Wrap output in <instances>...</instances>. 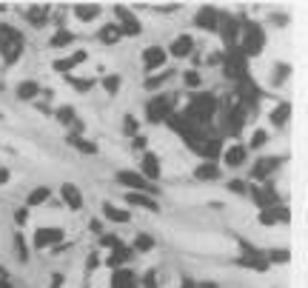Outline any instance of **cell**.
<instances>
[{
  "mask_svg": "<svg viewBox=\"0 0 308 288\" xmlns=\"http://www.w3.org/2000/svg\"><path fill=\"white\" fill-rule=\"evenodd\" d=\"M71 12H74L77 20H86V23L100 18V6H94V3H77V6H71Z\"/></svg>",
  "mask_w": 308,
  "mask_h": 288,
  "instance_id": "484cf974",
  "label": "cell"
},
{
  "mask_svg": "<svg viewBox=\"0 0 308 288\" xmlns=\"http://www.w3.org/2000/svg\"><path fill=\"white\" fill-rule=\"evenodd\" d=\"M194 177H197V180H217V177H220V166L212 163V160H202L200 166L194 168Z\"/></svg>",
  "mask_w": 308,
  "mask_h": 288,
  "instance_id": "cb8c5ba5",
  "label": "cell"
},
{
  "mask_svg": "<svg viewBox=\"0 0 308 288\" xmlns=\"http://www.w3.org/2000/svg\"><path fill=\"white\" fill-rule=\"evenodd\" d=\"M194 49V37L191 35H180L171 40V46L166 49V54H174V57H188Z\"/></svg>",
  "mask_w": 308,
  "mask_h": 288,
  "instance_id": "d6986e66",
  "label": "cell"
},
{
  "mask_svg": "<svg viewBox=\"0 0 308 288\" xmlns=\"http://www.w3.org/2000/svg\"><path fill=\"white\" fill-rule=\"evenodd\" d=\"M220 154H223V143L217 137H206V140H202V154H200L202 160H212V163H214Z\"/></svg>",
  "mask_w": 308,
  "mask_h": 288,
  "instance_id": "d4e9b609",
  "label": "cell"
},
{
  "mask_svg": "<svg viewBox=\"0 0 308 288\" xmlns=\"http://www.w3.org/2000/svg\"><path fill=\"white\" fill-rule=\"evenodd\" d=\"M146 146H149V137H146V134H134L132 137V149L134 151H146Z\"/></svg>",
  "mask_w": 308,
  "mask_h": 288,
  "instance_id": "bcb514c9",
  "label": "cell"
},
{
  "mask_svg": "<svg viewBox=\"0 0 308 288\" xmlns=\"http://www.w3.org/2000/svg\"><path fill=\"white\" fill-rule=\"evenodd\" d=\"M260 226H277V209H268V211H260V217H257Z\"/></svg>",
  "mask_w": 308,
  "mask_h": 288,
  "instance_id": "7bdbcfd3",
  "label": "cell"
},
{
  "mask_svg": "<svg viewBox=\"0 0 308 288\" xmlns=\"http://www.w3.org/2000/svg\"><path fill=\"white\" fill-rule=\"evenodd\" d=\"M66 143H69L71 149H77L80 154H97V143H88L83 134H69V137H66Z\"/></svg>",
  "mask_w": 308,
  "mask_h": 288,
  "instance_id": "603a6c76",
  "label": "cell"
},
{
  "mask_svg": "<svg viewBox=\"0 0 308 288\" xmlns=\"http://www.w3.org/2000/svg\"><path fill=\"white\" fill-rule=\"evenodd\" d=\"M123 131L126 134H137V131H140V120H137V117H134V114H126L123 117Z\"/></svg>",
  "mask_w": 308,
  "mask_h": 288,
  "instance_id": "f35d334b",
  "label": "cell"
},
{
  "mask_svg": "<svg viewBox=\"0 0 308 288\" xmlns=\"http://www.w3.org/2000/svg\"><path fill=\"white\" fill-rule=\"evenodd\" d=\"M183 83H185L188 88H200V86H202V77H200V74H197L194 69H188V71L183 74Z\"/></svg>",
  "mask_w": 308,
  "mask_h": 288,
  "instance_id": "60d3db41",
  "label": "cell"
},
{
  "mask_svg": "<svg viewBox=\"0 0 308 288\" xmlns=\"http://www.w3.org/2000/svg\"><path fill=\"white\" fill-rule=\"evenodd\" d=\"M117 183H123L126 188H132V191H137V194H149V197H157L160 194L157 183H149L140 171H129V168H126V171H117Z\"/></svg>",
  "mask_w": 308,
  "mask_h": 288,
  "instance_id": "5b68a950",
  "label": "cell"
},
{
  "mask_svg": "<svg viewBox=\"0 0 308 288\" xmlns=\"http://www.w3.org/2000/svg\"><path fill=\"white\" fill-rule=\"evenodd\" d=\"M166 66V49L163 46H149L146 52H143V71H157Z\"/></svg>",
  "mask_w": 308,
  "mask_h": 288,
  "instance_id": "4fadbf2b",
  "label": "cell"
},
{
  "mask_svg": "<svg viewBox=\"0 0 308 288\" xmlns=\"http://www.w3.org/2000/svg\"><path fill=\"white\" fill-rule=\"evenodd\" d=\"M15 243H18V251H20V260L26 262V260H29V248H26V245H23V237H20V234H18V240H15Z\"/></svg>",
  "mask_w": 308,
  "mask_h": 288,
  "instance_id": "f907efd6",
  "label": "cell"
},
{
  "mask_svg": "<svg viewBox=\"0 0 308 288\" xmlns=\"http://www.w3.org/2000/svg\"><path fill=\"white\" fill-rule=\"evenodd\" d=\"M86 60H88V52L86 49H77V52L69 54V57H57V60L52 63V69L60 71V74H66V71H71L74 66H80V63H86Z\"/></svg>",
  "mask_w": 308,
  "mask_h": 288,
  "instance_id": "9a60e30c",
  "label": "cell"
},
{
  "mask_svg": "<svg viewBox=\"0 0 308 288\" xmlns=\"http://www.w3.org/2000/svg\"><path fill=\"white\" fill-rule=\"evenodd\" d=\"M97 37H100V40H103V43H117V40H120V29H117V23H106V26L100 29V32H97Z\"/></svg>",
  "mask_w": 308,
  "mask_h": 288,
  "instance_id": "d6a6232c",
  "label": "cell"
},
{
  "mask_svg": "<svg viewBox=\"0 0 308 288\" xmlns=\"http://www.w3.org/2000/svg\"><path fill=\"white\" fill-rule=\"evenodd\" d=\"M143 288H157V271L154 268H149L143 274Z\"/></svg>",
  "mask_w": 308,
  "mask_h": 288,
  "instance_id": "f6af8a7d",
  "label": "cell"
},
{
  "mask_svg": "<svg viewBox=\"0 0 308 288\" xmlns=\"http://www.w3.org/2000/svg\"><path fill=\"white\" fill-rule=\"evenodd\" d=\"M174 106H177V94H157L151 97L149 103H146V123L151 126H157V123H166L171 114H174Z\"/></svg>",
  "mask_w": 308,
  "mask_h": 288,
  "instance_id": "3957f363",
  "label": "cell"
},
{
  "mask_svg": "<svg viewBox=\"0 0 308 288\" xmlns=\"http://www.w3.org/2000/svg\"><path fill=\"white\" fill-rule=\"evenodd\" d=\"M160 160H157V154H151V151H146L143 154V160H140V174L149 180V183H157L160 180Z\"/></svg>",
  "mask_w": 308,
  "mask_h": 288,
  "instance_id": "2e32d148",
  "label": "cell"
},
{
  "mask_svg": "<svg viewBox=\"0 0 308 288\" xmlns=\"http://www.w3.org/2000/svg\"><path fill=\"white\" fill-rule=\"evenodd\" d=\"M234 97H237V106H243L246 112H251V109H257V103L263 100V88L257 86L251 77H246V80H240L237 83V91H234Z\"/></svg>",
  "mask_w": 308,
  "mask_h": 288,
  "instance_id": "8992f818",
  "label": "cell"
},
{
  "mask_svg": "<svg viewBox=\"0 0 308 288\" xmlns=\"http://www.w3.org/2000/svg\"><path fill=\"white\" fill-rule=\"evenodd\" d=\"M15 223H18V226H26V223H29V211L26 209H18V211H15Z\"/></svg>",
  "mask_w": 308,
  "mask_h": 288,
  "instance_id": "681fc988",
  "label": "cell"
},
{
  "mask_svg": "<svg viewBox=\"0 0 308 288\" xmlns=\"http://www.w3.org/2000/svg\"><path fill=\"white\" fill-rule=\"evenodd\" d=\"M154 248V240H151L149 234H137L134 237V248L132 251H151Z\"/></svg>",
  "mask_w": 308,
  "mask_h": 288,
  "instance_id": "8d00e7d4",
  "label": "cell"
},
{
  "mask_svg": "<svg viewBox=\"0 0 308 288\" xmlns=\"http://www.w3.org/2000/svg\"><path fill=\"white\" fill-rule=\"evenodd\" d=\"M115 15H117V29H120V35H129V37H137L143 32V26H140V20L134 18L132 12L126 9V6H115Z\"/></svg>",
  "mask_w": 308,
  "mask_h": 288,
  "instance_id": "9c48e42d",
  "label": "cell"
},
{
  "mask_svg": "<svg viewBox=\"0 0 308 288\" xmlns=\"http://www.w3.org/2000/svg\"><path fill=\"white\" fill-rule=\"evenodd\" d=\"M217 20H220V12L214 6H200V12L194 15V26L202 32H217Z\"/></svg>",
  "mask_w": 308,
  "mask_h": 288,
  "instance_id": "7c38bea8",
  "label": "cell"
},
{
  "mask_svg": "<svg viewBox=\"0 0 308 288\" xmlns=\"http://www.w3.org/2000/svg\"><path fill=\"white\" fill-rule=\"evenodd\" d=\"M220 66H223V74H226L229 80H234V83L248 77V57L240 52L237 46H234V49H226Z\"/></svg>",
  "mask_w": 308,
  "mask_h": 288,
  "instance_id": "277c9868",
  "label": "cell"
},
{
  "mask_svg": "<svg viewBox=\"0 0 308 288\" xmlns=\"http://www.w3.org/2000/svg\"><path fill=\"white\" fill-rule=\"evenodd\" d=\"M6 9H9V6H3V3H0V12H6Z\"/></svg>",
  "mask_w": 308,
  "mask_h": 288,
  "instance_id": "6f0895ef",
  "label": "cell"
},
{
  "mask_svg": "<svg viewBox=\"0 0 308 288\" xmlns=\"http://www.w3.org/2000/svg\"><path fill=\"white\" fill-rule=\"evenodd\" d=\"M217 97L214 94H206V91H194L191 97H188V106L183 109V114L188 117V120L194 123V126H209L214 117V112H217Z\"/></svg>",
  "mask_w": 308,
  "mask_h": 288,
  "instance_id": "6da1fadb",
  "label": "cell"
},
{
  "mask_svg": "<svg viewBox=\"0 0 308 288\" xmlns=\"http://www.w3.org/2000/svg\"><path fill=\"white\" fill-rule=\"evenodd\" d=\"M100 243L106 245V248H117V245H123V240H120V237H115V234H106Z\"/></svg>",
  "mask_w": 308,
  "mask_h": 288,
  "instance_id": "c3c4849f",
  "label": "cell"
},
{
  "mask_svg": "<svg viewBox=\"0 0 308 288\" xmlns=\"http://www.w3.org/2000/svg\"><path fill=\"white\" fill-rule=\"evenodd\" d=\"M54 117H57V123H63V126H71V123L77 120V114H74L71 106H60V109L54 112Z\"/></svg>",
  "mask_w": 308,
  "mask_h": 288,
  "instance_id": "e575fe53",
  "label": "cell"
},
{
  "mask_svg": "<svg viewBox=\"0 0 308 288\" xmlns=\"http://www.w3.org/2000/svg\"><path fill=\"white\" fill-rule=\"evenodd\" d=\"M180 288H197V282H194L191 277H185V279H183V285H180Z\"/></svg>",
  "mask_w": 308,
  "mask_h": 288,
  "instance_id": "9f6ffc18",
  "label": "cell"
},
{
  "mask_svg": "<svg viewBox=\"0 0 308 288\" xmlns=\"http://www.w3.org/2000/svg\"><path fill=\"white\" fill-rule=\"evenodd\" d=\"M100 265V260H97V254H88V262H86V271H91V268H97Z\"/></svg>",
  "mask_w": 308,
  "mask_h": 288,
  "instance_id": "816d5d0a",
  "label": "cell"
},
{
  "mask_svg": "<svg viewBox=\"0 0 308 288\" xmlns=\"http://www.w3.org/2000/svg\"><path fill=\"white\" fill-rule=\"evenodd\" d=\"M220 157H223V163H226V166L237 168V166H243V163H246L248 151H246V146H240V143H231L229 149H223Z\"/></svg>",
  "mask_w": 308,
  "mask_h": 288,
  "instance_id": "e0dca14e",
  "label": "cell"
},
{
  "mask_svg": "<svg viewBox=\"0 0 308 288\" xmlns=\"http://www.w3.org/2000/svg\"><path fill=\"white\" fill-rule=\"evenodd\" d=\"M71 43H74V35H71L69 29H57L52 35V40H49L52 49H63V46H71Z\"/></svg>",
  "mask_w": 308,
  "mask_h": 288,
  "instance_id": "4dcf8cb0",
  "label": "cell"
},
{
  "mask_svg": "<svg viewBox=\"0 0 308 288\" xmlns=\"http://www.w3.org/2000/svg\"><path fill=\"white\" fill-rule=\"evenodd\" d=\"M63 77H66V83H69V86L77 88V91H88V88L94 86V80H80V77H74V74H63Z\"/></svg>",
  "mask_w": 308,
  "mask_h": 288,
  "instance_id": "74e56055",
  "label": "cell"
},
{
  "mask_svg": "<svg viewBox=\"0 0 308 288\" xmlns=\"http://www.w3.org/2000/svg\"><path fill=\"white\" fill-rule=\"evenodd\" d=\"M229 188H231V194H248V183H246V180H231Z\"/></svg>",
  "mask_w": 308,
  "mask_h": 288,
  "instance_id": "7dc6e473",
  "label": "cell"
},
{
  "mask_svg": "<svg viewBox=\"0 0 308 288\" xmlns=\"http://www.w3.org/2000/svg\"><path fill=\"white\" fill-rule=\"evenodd\" d=\"M265 143H268V131H265V129H257L254 134H251V149H263Z\"/></svg>",
  "mask_w": 308,
  "mask_h": 288,
  "instance_id": "b9f144b4",
  "label": "cell"
},
{
  "mask_svg": "<svg viewBox=\"0 0 308 288\" xmlns=\"http://www.w3.org/2000/svg\"><path fill=\"white\" fill-rule=\"evenodd\" d=\"M26 20L32 26H46V20H49V6H32L26 12Z\"/></svg>",
  "mask_w": 308,
  "mask_h": 288,
  "instance_id": "f546056e",
  "label": "cell"
},
{
  "mask_svg": "<svg viewBox=\"0 0 308 288\" xmlns=\"http://www.w3.org/2000/svg\"><path fill=\"white\" fill-rule=\"evenodd\" d=\"M280 163H282V157H263V160H257L254 168H251V177H254V180H268V177L280 168Z\"/></svg>",
  "mask_w": 308,
  "mask_h": 288,
  "instance_id": "5bb4252c",
  "label": "cell"
},
{
  "mask_svg": "<svg viewBox=\"0 0 308 288\" xmlns=\"http://www.w3.org/2000/svg\"><path fill=\"white\" fill-rule=\"evenodd\" d=\"M120 86H123L120 74H106V77H103V88H106V94H117Z\"/></svg>",
  "mask_w": 308,
  "mask_h": 288,
  "instance_id": "d590c367",
  "label": "cell"
},
{
  "mask_svg": "<svg viewBox=\"0 0 308 288\" xmlns=\"http://www.w3.org/2000/svg\"><path fill=\"white\" fill-rule=\"evenodd\" d=\"M15 94H18L20 100H35V97L40 94V86H37L35 80H23V83L15 88Z\"/></svg>",
  "mask_w": 308,
  "mask_h": 288,
  "instance_id": "f1b7e54d",
  "label": "cell"
},
{
  "mask_svg": "<svg viewBox=\"0 0 308 288\" xmlns=\"http://www.w3.org/2000/svg\"><path fill=\"white\" fill-rule=\"evenodd\" d=\"M246 109L243 106H237V100H234V106H229L226 109V120H223V131L226 134H231V137H237L240 131H243V126H246Z\"/></svg>",
  "mask_w": 308,
  "mask_h": 288,
  "instance_id": "ba28073f",
  "label": "cell"
},
{
  "mask_svg": "<svg viewBox=\"0 0 308 288\" xmlns=\"http://www.w3.org/2000/svg\"><path fill=\"white\" fill-rule=\"evenodd\" d=\"M126 203L129 206H140V209H146V211H157V200L154 197H149V194H137V191H129L126 194Z\"/></svg>",
  "mask_w": 308,
  "mask_h": 288,
  "instance_id": "44dd1931",
  "label": "cell"
},
{
  "mask_svg": "<svg viewBox=\"0 0 308 288\" xmlns=\"http://www.w3.org/2000/svg\"><path fill=\"white\" fill-rule=\"evenodd\" d=\"M9 168H0V185H6V183H9Z\"/></svg>",
  "mask_w": 308,
  "mask_h": 288,
  "instance_id": "f5cc1de1",
  "label": "cell"
},
{
  "mask_svg": "<svg viewBox=\"0 0 308 288\" xmlns=\"http://www.w3.org/2000/svg\"><path fill=\"white\" fill-rule=\"evenodd\" d=\"M63 237H66V231L57 226L52 228H37V234H35V248H52V245L63 243Z\"/></svg>",
  "mask_w": 308,
  "mask_h": 288,
  "instance_id": "8fae6325",
  "label": "cell"
},
{
  "mask_svg": "<svg viewBox=\"0 0 308 288\" xmlns=\"http://www.w3.org/2000/svg\"><path fill=\"white\" fill-rule=\"evenodd\" d=\"M274 23H280V26H285V23H288V18H285V15H274Z\"/></svg>",
  "mask_w": 308,
  "mask_h": 288,
  "instance_id": "11a10c76",
  "label": "cell"
},
{
  "mask_svg": "<svg viewBox=\"0 0 308 288\" xmlns=\"http://www.w3.org/2000/svg\"><path fill=\"white\" fill-rule=\"evenodd\" d=\"M288 117H291V103H285V100H282V103L271 112V117H268V120H271L274 126H285V123H288Z\"/></svg>",
  "mask_w": 308,
  "mask_h": 288,
  "instance_id": "1f68e13d",
  "label": "cell"
},
{
  "mask_svg": "<svg viewBox=\"0 0 308 288\" xmlns=\"http://www.w3.org/2000/svg\"><path fill=\"white\" fill-rule=\"evenodd\" d=\"M177 71L174 69H163V74H154V77H146V83H143V86L149 88V91H154V88H160L163 86V83H166V80H171L174 77Z\"/></svg>",
  "mask_w": 308,
  "mask_h": 288,
  "instance_id": "836d02e7",
  "label": "cell"
},
{
  "mask_svg": "<svg viewBox=\"0 0 308 288\" xmlns=\"http://www.w3.org/2000/svg\"><path fill=\"white\" fill-rule=\"evenodd\" d=\"M240 35H243V43L237 46L246 57H260L265 49V29L254 20H240Z\"/></svg>",
  "mask_w": 308,
  "mask_h": 288,
  "instance_id": "7a4b0ae2",
  "label": "cell"
},
{
  "mask_svg": "<svg viewBox=\"0 0 308 288\" xmlns=\"http://www.w3.org/2000/svg\"><path fill=\"white\" fill-rule=\"evenodd\" d=\"M49 197H52V188H49V185H37L35 191L26 197V206H29V209H35V206H43Z\"/></svg>",
  "mask_w": 308,
  "mask_h": 288,
  "instance_id": "83f0119b",
  "label": "cell"
},
{
  "mask_svg": "<svg viewBox=\"0 0 308 288\" xmlns=\"http://www.w3.org/2000/svg\"><path fill=\"white\" fill-rule=\"evenodd\" d=\"M134 257L132 248H126V245H117V248H112V254L106 257V265H112V268H120L123 262H129Z\"/></svg>",
  "mask_w": 308,
  "mask_h": 288,
  "instance_id": "7402d4cb",
  "label": "cell"
},
{
  "mask_svg": "<svg viewBox=\"0 0 308 288\" xmlns=\"http://www.w3.org/2000/svg\"><path fill=\"white\" fill-rule=\"evenodd\" d=\"M60 197H63V203H66L71 211L83 209V194H80V188L74 183H63L60 185Z\"/></svg>",
  "mask_w": 308,
  "mask_h": 288,
  "instance_id": "ac0fdd59",
  "label": "cell"
},
{
  "mask_svg": "<svg viewBox=\"0 0 308 288\" xmlns=\"http://www.w3.org/2000/svg\"><path fill=\"white\" fill-rule=\"evenodd\" d=\"M265 260H268V265H271V262H288L291 260V251H288V248H280V251L274 248V251H268Z\"/></svg>",
  "mask_w": 308,
  "mask_h": 288,
  "instance_id": "ab89813d",
  "label": "cell"
},
{
  "mask_svg": "<svg viewBox=\"0 0 308 288\" xmlns=\"http://www.w3.org/2000/svg\"><path fill=\"white\" fill-rule=\"evenodd\" d=\"M63 285V274H54L52 277V288H60Z\"/></svg>",
  "mask_w": 308,
  "mask_h": 288,
  "instance_id": "db71d44e",
  "label": "cell"
},
{
  "mask_svg": "<svg viewBox=\"0 0 308 288\" xmlns=\"http://www.w3.org/2000/svg\"><path fill=\"white\" fill-rule=\"evenodd\" d=\"M112 288H140V282H137V277H134L132 271L115 268V274H112Z\"/></svg>",
  "mask_w": 308,
  "mask_h": 288,
  "instance_id": "ffe728a7",
  "label": "cell"
},
{
  "mask_svg": "<svg viewBox=\"0 0 308 288\" xmlns=\"http://www.w3.org/2000/svg\"><path fill=\"white\" fill-rule=\"evenodd\" d=\"M288 74H291V66H288V63H277V66H274V83H282Z\"/></svg>",
  "mask_w": 308,
  "mask_h": 288,
  "instance_id": "ee69618b",
  "label": "cell"
},
{
  "mask_svg": "<svg viewBox=\"0 0 308 288\" xmlns=\"http://www.w3.org/2000/svg\"><path fill=\"white\" fill-rule=\"evenodd\" d=\"M217 35L223 37V46H226V49H234V46H237V37H240V18L220 12V20H217Z\"/></svg>",
  "mask_w": 308,
  "mask_h": 288,
  "instance_id": "52a82bcc",
  "label": "cell"
},
{
  "mask_svg": "<svg viewBox=\"0 0 308 288\" xmlns=\"http://www.w3.org/2000/svg\"><path fill=\"white\" fill-rule=\"evenodd\" d=\"M251 200L260 206V211H268V209H277L280 197H277V188H274V185H254V188H251Z\"/></svg>",
  "mask_w": 308,
  "mask_h": 288,
  "instance_id": "30bf717a",
  "label": "cell"
},
{
  "mask_svg": "<svg viewBox=\"0 0 308 288\" xmlns=\"http://www.w3.org/2000/svg\"><path fill=\"white\" fill-rule=\"evenodd\" d=\"M103 217L106 220H112V223H129L132 220V214L129 211H123V209H117L115 203H103Z\"/></svg>",
  "mask_w": 308,
  "mask_h": 288,
  "instance_id": "4316f807",
  "label": "cell"
}]
</instances>
